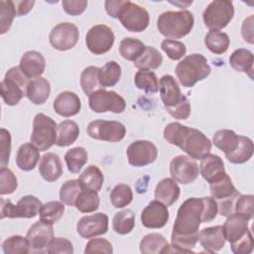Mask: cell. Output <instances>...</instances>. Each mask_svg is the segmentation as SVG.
<instances>
[{"instance_id": "cell-60", "label": "cell", "mask_w": 254, "mask_h": 254, "mask_svg": "<svg viewBox=\"0 0 254 254\" xmlns=\"http://www.w3.org/2000/svg\"><path fill=\"white\" fill-rule=\"evenodd\" d=\"M253 24H254V16L250 15L243 21L242 26H241V35H242L244 41L251 45L254 43Z\"/></svg>"}, {"instance_id": "cell-16", "label": "cell", "mask_w": 254, "mask_h": 254, "mask_svg": "<svg viewBox=\"0 0 254 254\" xmlns=\"http://www.w3.org/2000/svg\"><path fill=\"white\" fill-rule=\"evenodd\" d=\"M108 230V216L105 213L82 216L76 224V231L82 238H93L105 234Z\"/></svg>"}, {"instance_id": "cell-7", "label": "cell", "mask_w": 254, "mask_h": 254, "mask_svg": "<svg viewBox=\"0 0 254 254\" xmlns=\"http://www.w3.org/2000/svg\"><path fill=\"white\" fill-rule=\"evenodd\" d=\"M234 16L232 1L214 0L211 1L202 13L204 25L210 30L220 31L224 29Z\"/></svg>"}, {"instance_id": "cell-49", "label": "cell", "mask_w": 254, "mask_h": 254, "mask_svg": "<svg viewBox=\"0 0 254 254\" xmlns=\"http://www.w3.org/2000/svg\"><path fill=\"white\" fill-rule=\"evenodd\" d=\"M82 190L78 180H68L63 184L60 190L61 201L66 205H74L78 193Z\"/></svg>"}, {"instance_id": "cell-20", "label": "cell", "mask_w": 254, "mask_h": 254, "mask_svg": "<svg viewBox=\"0 0 254 254\" xmlns=\"http://www.w3.org/2000/svg\"><path fill=\"white\" fill-rule=\"evenodd\" d=\"M159 91H160L161 99L166 109L172 108L175 105H177L184 96L177 80L175 79L174 76L170 74L163 75L160 78Z\"/></svg>"}, {"instance_id": "cell-19", "label": "cell", "mask_w": 254, "mask_h": 254, "mask_svg": "<svg viewBox=\"0 0 254 254\" xmlns=\"http://www.w3.org/2000/svg\"><path fill=\"white\" fill-rule=\"evenodd\" d=\"M199 173L202 178L208 183L212 184L221 180L225 175V168L222 159L214 154H208L200 160Z\"/></svg>"}, {"instance_id": "cell-52", "label": "cell", "mask_w": 254, "mask_h": 254, "mask_svg": "<svg viewBox=\"0 0 254 254\" xmlns=\"http://www.w3.org/2000/svg\"><path fill=\"white\" fill-rule=\"evenodd\" d=\"M18 187L17 178L14 175V173L6 168L3 167L0 170V194H10L14 192V190Z\"/></svg>"}, {"instance_id": "cell-18", "label": "cell", "mask_w": 254, "mask_h": 254, "mask_svg": "<svg viewBox=\"0 0 254 254\" xmlns=\"http://www.w3.org/2000/svg\"><path fill=\"white\" fill-rule=\"evenodd\" d=\"M168 206L155 199L148 203L141 212V222L147 228H162L169 220Z\"/></svg>"}, {"instance_id": "cell-13", "label": "cell", "mask_w": 254, "mask_h": 254, "mask_svg": "<svg viewBox=\"0 0 254 254\" xmlns=\"http://www.w3.org/2000/svg\"><path fill=\"white\" fill-rule=\"evenodd\" d=\"M170 174L172 179L182 185L193 183L199 174V168L195 160L186 155H179L170 163Z\"/></svg>"}, {"instance_id": "cell-15", "label": "cell", "mask_w": 254, "mask_h": 254, "mask_svg": "<svg viewBox=\"0 0 254 254\" xmlns=\"http://www.w3.org/2000/svg\"><path fill=\"white\" fill-rule=\"evenodd\" d=\"M128 163L133 167H145L154 163L158 157L156 145L148 140L131 143L126 151Z\"/></svg>"}, {"instance_id": "cell-35", "label": "cell", "mask_w": 254, "mask_h": 254, "mask_svg": "<svg viewBox=\"0 0 254 254\" xmlns=\"http://www.w3.org/2000/svg\"><path fill=\"white\" fill-rule=\"evenodd\" d=\"M169 245L167 239L160 233H150L140 242V251L143 254H163Z\"/></svg>"}, {"instance_id": "cell-8", "label": "cell", "mask_w": 254, "mask_h": 254, "mask_svg": "<svg viewBox=\"0 0 254 254\" xmlns=\"http://www.w3.org/2000/svg\"><path fill=\"white\" fill-rule=\"evenodd\" d=\"M117 19H119L122 26L129 32L140 33L147 29L150 23V16L148 11L131 1H124L118 15Z\"/></svg>"}, {"instance_id": "cell-27", "label": "cell", "mask_w": 254, "mask_h": 254, "mask_svg": "<svg viewBox=\"0 0 254 254\" xmlns=\"http://www.w3.org/2000/svg\"><path fill=\"white\" fill-rule=\"evenodd\" d=\"M180 187L172 178L161 180L155 189V198L167 206L175 203L180 196Z\"/></svg>"}, {"instance_id": "cell-58", "label": "cell", "mask_w": 254, "mask_h": 254, "mask_svg": "<svg viewBox=\"0 0 254 254\" xmlns=\"http://www.w3.org/2000/svg\"><path fill=\"white\" fill-rule=\"evenodd\" d=\"M62 6L64 12L70 16H77L84 12L87 7L85 0H64Z\"/></svg>"}, {"instance_id": "cell-6", "label": "cell", "mask_w": 254, "mask_h": 254, "mask_svg": "<svg viewBox=\"0 0 254 254\" xmlns=\"http://www.w3.org/2000/svg\"><path fill=\"white\" fill-rule=\"evenodd\" d=\"M57 132L58 125L55 120L44 113H38L33 120L31 143L40 151H47L56 144Z\"/></svg>"}, {"instance_id": "cell-29", "label": "cell", "mask_w": 254, "mask_h": 254, "mask_svg": "<svg viewBox=\"0 0 254 254\" xmlns=\"http://www.w3.org/2000/svg\"><path fill=\"white\" fill-rule=\"evenodd\" d=\"M229 64L233 69L248 73L252 78L254 56L251 51L247 49L235 50L229 57Z\"/></svg>"}, {"instance_id": "cell-55", "label": "cell", "mask_w": 254, "mask_h": 254, "mask_svg": "<svg viewBox=\"0 0 254 254\" xmlns=\"http://www.w3.org/2000/svg\"><path fill=\"white\" fill-rule=\"evenodd\" d=\"M113 252L112 244L104 238H91L85 245L84 253H105L111 254Z\"/></svg>"}, {"instance_id": "cell-40", "label": "cell", "mask_w": 254, "mask_h": 254, "mask_svg": "<svg viewBox=\"0 0 254 254\" xmlns=\"http://www.w3.org/2000/svg\"><path fill=\"white\" fill-rule=\"evenodd\" d=\"M146 46L143 42L134 38H124L119 45V53L123 59L135 62L144 52Z\"/></svg>"}, {"instance_id": "cell-14", "label": "cell", "mask_w": 254, "mask_h": 254, "mask_svg": "<svg viewBox=\"0 0 254 254\" xmlns=\"http://www.w3.org/2000/svg\"><path fill=\"white\" fill-rule=\"evenodd\" d=\"M78 38V28L69 22H63L56 25L49 35L51 46L58 51L72 49L77 44Z\"/></svg>"}, {"instance_id": "cell-31", "label": "cell", "mask_w": 254, "mask_h": 254, "mask_svg": "<svg viewBox=\"0 0 254 254\" xmlns=\"http://www.w3.org/2000/svg\"><path fill=\"white\" fill-rule=\"evenodd\" d=\"M77 180L82 189L99 191L103 186L104 176L97 166L89 165L79 175Z\"/></svg>"}, {"instance_id": "cell-38", "label": "cell", "mask_w": 254, "mask_h": 254, "mask_svg": "<svg viewBox=\"0 0 254 254\" xmlns=\"http://www.w3.org/2000/svg\"><path fill=\"white\" fill-rule=\"evenodd\" d=\"M121 77V66L115 61L107 62L99 68V84L101 87L114 86Z\"/></svg>"}, {"instance_id": "cell-56", "label": "cell", "mask_w": 254, "mask_h": 254, "mask_svg": "<svg viewBox=\"0 0 254 254\" xmlns=\"http://www.w3.org/2000/svg\"><path fill=\"white\" fill-rule=\"evenodd\" d=\"M231 251L235 254H249L254 247V241L251 231L249 230L242 238L230 244Z\"/></svg>"}, {"instance_id": "cell-54", "label": "cell", "mask_w": 254, "mask_h": 254, "mask_svg": "<svg viewBox=\"0 0 254 254\" xmlns=\"http://www.w3.org/2000/svg\"><path fill=\"white\" fill-rule=\"evenodd\" d=\"M11 154V134L5 128L0 129V165L6 167Z\"/></svg>"}, {"instance_id": "cell-22", "label": "cell", "mask_w": 254, "mask_h": 254, "mask_svg": "<svg viewBox=\"0 0 254 254\" xmlns=\"http://www.w3.org/2000/svg\"><path fill=\"white\" fill-rule=\"evenodd\" d=\"M19 67L24 75L31 80L43 74L46 68V61L41 53L28 51L22 56Z\"/></svg>"}, {"instance_id": "cell-57", "label": "cell", "mask_w": 254, "mask_h": 254, "mask_svg": "<svg viewBox=\"0 0 254 254\" xmlns=\"http://www.w3.org/2000/svg\"><path fill=\"white\" fill-rule=\"evenodd\" d=\"M166 110L175 119L186 120L190 115V103L188 97L186 95H184L182 100L177 105H175L172 108L166 109Z\"/></svg>"}, {"instance_id": "cell-47", "label": "cell", "mask_w": 254, "mask_h": 254, "mask_svg": "<svg viewBox=\"0 0 254 254\" xmlns=\"http://www.w3.org/2000/svg\"><path fill=\"white\" fill-rule=\"evenodd\" d=\"M133 199L131 188L126 184H119L110 192V201L116 208H123L130 204Z\"/></svg>"}, {"instance_id": "cell-44", "label": "cell", "mask_w": 254, "mask_h": 254, "mask_svg": "<svg viewBox=\"0 0 254 254\" xmlns=\"http://www.w3.org/2000/svg\"><path fill=\"white\" fill-rule=\"evenodd\" d=\"M64 212V202L59 200H51L42 204L39 211V216H40V220L54 224L55 222L61 219Z\"/></svg>"}, {"instance_id": "cell-33", "label": "cell", "mask_w": 254, "mask_h": 254, "mask_svg": "<svg viewBox=\"0 0 254 254\" xmlns=\"http://www.w3.org/2000/svg\"><path fill=\"white\" fill-rule=\"evenodd\" d=\"M254 152V144L253 141L246 136L240 135L239 139V144L237 148L229 155H226V159L231 163V164H244L248 162Z\"/></svg>"}, {"instance_id": "cell-36", "label": "cell", "mask_w": 254, "mask_h": 254, "mask_svg": "<svg viewBox=\"0 0 254 254\" xmlns=\"http://www.w3.org/2000/svg\"><path fill=\"white\" fill-rule=\"evenodd\" d=\"M134 66L138 69H156L163 63V56L154 47H146L142 55L135 61Z\"/></svg>"}, {"instance_id": "cell-61", "label": "cell", "mask_w": 254, "mask_h": 254, "mask_svg": "<svg viewBox=\"0 0 254 254\" xmlns=\"http://www.w3.org/2000/svg\"><path fill=\"white\" fill-rule=\"evenodd\" d=\"M124 1L125 0H106L104 2V7H105L106 13L110 17L117 19V15H118L122 5L124 4Z\"/></svg>"}, {"instance_id": "cell-53", "label": "cell", "mask_w": 254, "mask_h": 254, "mask_svg": "<svg viewBox=\"0 0 254 254\" xmlns=\"http://www.w3.org/2000/svg\"><path fill=\"white\" fill-rule=\"evenodd\" d=\"M46 252L50 254H72L73 245L72 243L64 237H54L46 248Z\"/></svg>"}, {"instance_id": "cell-34", "label": "cell", "mask_w": 254, "mask_h": 254, "mask_svg": "<svg viewBox=\"0 0 254 254\" xmlns=\"http://www.w3.org/2000/svg\"><path fill=\"white\" fill-rule=\"evenodd\" d=\"M204 45L211 53L221 55L228 50L230 40L226 33L217 30H210L204 37Z\"/></svg>"}, {"instance_id": "cell-1", "label": "cell", "mask_w": 254, "mask_h": 254, "mask_svg": "<svg viewBox=\"0 0 254 254\" xmlns=\"http://www.w3.org/2000/svg\"><path fill=\"white\" fill-rule=\"evenodd\" d=\"M204 222L203 197H190L186 199L177 212L173 225L172 245L183 253H191L198 241V229Z\"/></svg>"}, {"instance_id": "cell-12", "label": "cell", "mask_w": 254, "mask_h": 254, "mask_svg": "<svg viewBox=\"0 0 254 254\" xmlns=\"http://www.w3.org/2000/svg\"><path fill=\"white\" fill-rule=\"evenodd\" d=\"M115 36L113 31L106 25L92 26L85 35V45L90 53L103 55L113 47Z\"/></svg>"}, {"instance_id": "cell-42", "label": "cell", "mask_w": 254, "mask_h": 254, "mask_svg": "<svg viewBox=\"0 0 254 254\" xmlns=\"http://www.w3.org/2000/svg\"><path fill=\"white\" fill-rule=\"evenodd\" d=\"M112 226L116 233L124 235L130 233L135 226V214L131 209H123L115 213Z\"/></svg>"}, {"instance_id": "cell-41", "label": "cell", "mask_w": 254, "mask_h": 254, "mask_svg": "<svg viewBox=\"0 0 254 254\" xmlns=\"http://www.w3.org/2000/svg\"><path fill=\"white\" fill-rule=\"evenodd\" d=\"M137 88L147 93H156L159 90V80L156 73L149 69H139L134 77Z\"/></svg>"}, {"instance_id": "cell-39", "label": "cell", "mask_w": 254, "mask_h": 254, "mask_svg": "<svg viewBox=\"0 0 254 254\" xmlns=\"http://www.w3.org/2000/svg\"><path fill=\"white\" fill-rule=\"evenodd\" d=\"M77 210L82 213H90L99 207V196L97 191L82 189L74 203Z\"/></svg>"}, {"instance_id": "cell-30", "label": "cell", "mask_w": 254, "mask_h": 254, "mask_svg": "<svg viewBox=\"0 0 254 254\" xmlns=\"http://www.w3.org/2000/svg\"><path fill=\"white\" fill-rule=\"evenodd\" d=\"M240 135H237L233 130L221 129L214 133L212 142L215 147L221 150L224 155L231 154L239 144Z\"/></svg>"}, {"instance_id": "cell-62", "label": "cell", "mask_w": 254, "mask_h": 254, "mask_svg": "<svg viewBox=\"0 0 254 254\" xmlns=\"http://www.w3.org/2000/svg\"><path fill=\"white\" fill-rule=\"evenodd\" d=\"M16 10H17V16H23L28 14L33 6L35 5V1H20L16 2Z\"/></svg>"}, {"instance_id": "cell-48", "label": "cell", "mask_w": 254, "mask_h": 254, "mask_svg": "<svg viewBox=\"0 0 254 254\" xmlns=\"http://www.w3.org/2000/svg\"><path fill=\"white\" fill-rule=\"evenodd\" d=\"M17 15L15 2L11 0L0 1V34L3 35L11 28L13 20Z\"/></svg>"}, {"instance_id": "cell-43", "label": "cell", "mask_w": 254, "mask_h": 254, "mask_svg": "<svg viewBox=\"0 0 254 254\" xmlns=\"http://www.w3.org/2000/svg\"><path fill=\"white\" fill-rule=\"evenodd\" d=\"M87 152L82 147H74L69 149L64 155V161L68 171L77 174L87 162Z\"/></svg>"}, {"instance_id": "cell-2", "label": "cell", "mask_w": 254, "mask_h": 254, "mask_svg": "<svg viewBox=\"0 0 254 254\" xmlns=\"http://www.w3.org/2000/svg\"><path fill=\"white\" fill-rule=\"evenodd\" d=\"M164 139L194 160H201L208 155L212 147L210 140L201 131L179 122L169 123L165 127Z\"/></svg>"}, {"instance_id": "cell-37", "label": "cell", "mask_w": 254, "mask_h": 254, "mask_svg": "<svg viewBox=\"0 0 254 254\" xmlns=\"http://www.w3.org/2000/svg\"><path fill=\"white\" fill-rule=\"evenodd\" d=\"M209 190L211 197H213L216 201L228 198L239 193V191L235 189L230 177L227 174L221 180L209 184Z\"/></svg>"}, {"instance_id": "cell-26", "label": "cell", "mask_w": 254, "mask_h": 254, "mask_svg": "<svg viewBox=\"0 0 254 254\" xmlns=\"http://www.w3.org/2000/svg\"><path fill=\"white\" fill-rule=\"evenodd\" d=\"M51 93V84L48 79L45 77L39 76L33 78L29 81L26 89V96L28 99L36 104L41 105L44 104Z\"/></svg>"}, {"instance_id": "cell-46", "label": "cell", "mask_w": 254, "mask_h": 254, "mask_svg": "<svg viewBox=\"0 0 254 254\" xmlns=\"http://www.w3.org/2000/svg\"><path fill=\"white\" fill-rule=\"evenodd\" d=\"M2 250L5 254H27L31 252V245L27 237L13 235L2 243Z\"/></svg>"}, {"instance_id": "cell-59", "label": "cell", "mask_w": 254, "mask_h": 254, "mask_svg": "<svg viewBox=\"0 0 254 254\" xmlns=\"http://www.w3.org/2000/svg\"><path fill=\"white\" fill-rule=\"evenodd\" d=\"M204 201V222H209L215 219L218 212L217 202L213 197L205 196L203 197Z\"/></svg>"}, {"instance_id": "cell-51", "label": "cell", "mask_w": 254, "mask_h": 254, "mask_svg": "<svg viewBox=\"0 0 254 254\" xmlns=\"http://www.w3.org/2000/svg\"><path fill=\"white\" fill-rule=\"evenodd\" d=\"M234 213L246 217L248 220L253 218L254 196L252 194H240L235 201Z\"/></svg>"}, {"instance_id": "cell-5", "label": "cell", "mask_w": 254, "mask_h": 254, "mask_svg": "<svg viewBox=\"0 0 254 254\" xmlns=\"http://www.w3.org/2000/svg\"><path fill=\"white\" fill-rule=\"evenodd\" d=\"M30 79L27 78L19 66H13L7 70L0 83V92L3 101L14 106L26 96V89Z\"/></svg>"}, {"instance_id": "cell-24", "label": "cell", "mask_w": 254, "mask_h": 254, "mask_svg": "<svg viewBox=\"0 0 254 254\" xmlns=\"http://www.w3.org/2000/svg\"><path fill=\"white\" fill-rule=\"evenodd\" d=\"M39 173L49 183L58 181L63 175V164L60 156L55 153L44 154L40 159Z\"/></svg>"}, {"instance_id": "cell-9", "label": "cell", "mask_w": 254, "mask_h": 254, "mask_svg": "<svg viewBox=\"0 0 254 254\" xmlns=\"http://www.w3.org/2000/svg\"><path fill=\"white\" fill-rule=\"evenodd\" d=\"M42 206L41 200L34 195L23 196L17 204L1 198L0 217L3 218H33L39 214Z\"/></svg>"}, {"instance_id": "cell-50", "label": "cell", "mask_w": 254, "mask_h": 254, "mask_svg": "<svg viewBox=\"0 0 254 254\" xmlns=\"http://www.w3.org/2000/svg\"><path fill=\"white\" fill-rule=\"evenodd\" d=\"M161 48L167 54L168 58L173 61L181 60L187 53L186 45L177 40L166 39L161 43Z\"/></svg>"}, {"instance_id": "cell-32", "label": "cell", "mask_w": 254, "mask_h": 254, "mask_svg": "<svg viewBox=\"0 0 254 254\" xmlns=\"http://www.w3.org/2000/svg\"><path fill=\"white\" fill-rule=\"evenodd\" d=\"M79 135V127L72 120H64L58 125L56 145L59 147H67L73 144Z\"/></svg>"}, {"instance_id": "cell-45", "label": "cell", "mask_w": 254, "mask_h": 254, "mask_svg": "<svg viewBox=\"0 0 254 254\" xmlns=\"http://www.w3.org/2000/svg\"><path fill=\"white\" fill-rule=\"evenodd\" d=\"M99 68L100 67L90 65L85 67L80 74V86L83 92L88 96L101 87L98 79Z\"/></svg>"}, {"instance_id": "cell-17", "label": "cell", "mask_w": 254, "mask_h": 254, "mask_svg": "<svg viewBox=\"0 0 254 254\" xmlns=\"http://www.w3.org/2000/svg\"><path fill=\"white\" fill-rule=\"evenodd\" d=\"M27 239L31 245V252H46V248L54 238L53 224L39 220L28 230Z\"/></svg>"}, {"instance_id": "cell-4", "label": "cell", "mask_w": 254, "mask_h": 254, "mask_svg": "<svg viewBox=\"0 0 254 254\" xmlns=\"http://www.w3.org/2000/svg\"><path fill=\"white\" fill-rule=\"evenodd\" d=\"M176 75L184 87H192L196 82L206 78L211 68L206 58L201 54L185 57L176 66Z\"/></svg>"}, {"instance_id": "cell-3", "label": "cell", "mask_w": 254, "mask_h": 254, "mask_svg": "<svg viewBox=\"0 0 254 254\" xmlns=\"http://www.w3.org/2000/svg\"><path fill=\"white\" fill-rule=\"evenodd\" d=\"M193 24V15L188 10L167 11L158 17L157 29L168 39H181L190 33Z\"/></svg>"}, {"instance_id": "cell-25", "label": "cell", "mask_w": 254, "mask_h": 254, "mask_svg": "<svg viewBox=\"0 0 254 254\" xmlns=\"http://www.w3.org/2000/svg\"><path fill=\"white\" fill-rule=\"evenodd\" d=\"M248 219L240 214L233 213L227 216L222 228L225 239L231 244L242 238L250 229L248 226Z\"/></svg>"}, {"instance_id": "cell-23", "label": "cell", "mask_w": 254, "mask_h": 254, "mask_svg": "<svg viewBox=\"0 0 254 254\" xmlns=\"http://www.w3.org/2000/svg\"><path fill=\"white\" fill-rule=\"evenodd\" d=\"M198 241L206 252L213 253L222 249L225 245V235L221 225L210 226L198 231Z\"/></svg>"}, {"instance_id": "cell-11", "label": "cell", "mask_w": 254, "mask_h": 254, "mask_svg": "<svg viewBox=\"0 0 254 254\" xmlns=\"http://www.w3.org/2000/svg\"><path fill=\"white\" fill-rule=\"evenodd\" d=\"M86 132L92 139L115 143L125 137L126 128L118 121L94 120L87 125Z\"/></svg>"}, {"instance_id": "cell-10", "label": "cell", "mask_w": 254, "mask_h": 254, "mask_svg": "<svg viewBox=\"0 0 254 254\" xmlns=\"http://www.w3.org/2000/svg\"><path fill=\"white\" fill-rule=\"evenodd\" d=\"M88 105L95 113H122L126 108L125 99L115 91L100 88L88 96Z\"/></svg>"}, {"instance_id": "cell-21", "label": "cell", "mask_w": 254, "mask_h": 254, "mask_svg": "<svg viewBox=\"0 0 254 254\" xmlns=\"http://www.w3.org/2000/svg\"><path fill=\"white\" fill-rule=\"evenodd\" d=\"M53 108L57 114L63 117H71L80 111L81 102L76 93L65 90L55 98Z\"/></svg>"}, {"instance_id": "cell-28", "label": "cell", "mask_w": 254, "mask_h": 254, "mask_svg": "<svg viewBox=\"0 0 254 254\" xmlns=\"http://www.w3.org/2000/svg\"><path fill=\"white\" fill-rule=\"evenodd\" d=\"M40 160V150L32 143L20 146L16 155V165L22 171H32Z\"/></svg>"}]
</instances>
